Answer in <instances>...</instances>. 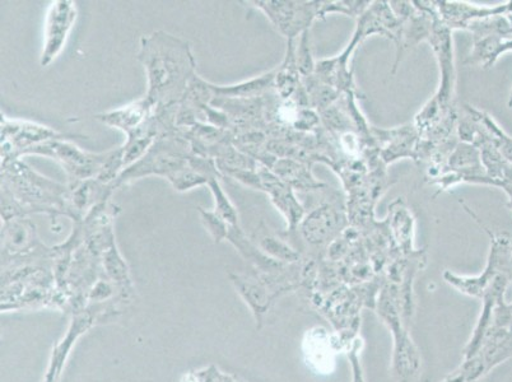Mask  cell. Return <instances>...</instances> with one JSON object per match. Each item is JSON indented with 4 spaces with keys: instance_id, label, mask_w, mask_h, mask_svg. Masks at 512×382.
<instances>
[{
    "instance_id": "cell-1",
    "label": "cell",
    "mask_w": 512,
    "mask_h": 382,
    "mask_svg": "<svg viewBox=\"0 0 512 382\" xmlns=\"http://www.w3.org/2000/svg\"><path fill=\"white\" fill-rule=\"evenodd\" d=\"M138 59L147 73L146 97L158 109L183 100L190 82L197 76L190 44L164 31L142 37Z\"/></svg>"
},
{
    "instance_id": "cell-2",
    "label": "cell",
    "mask_w": 512,
    "mask_h": 382,
    "mask_svg": "<svg viewBox=\"0 0 512 382\" xmlns=\"http://www.w3.org/2000/svg\"><path fill=\"white\" fill-rule=\"evenodd\" d=\"M110 152L95 155V153L82 151L65 139H55L30 149L26 155H40L58 161L67 174L69 183L73 186L82 181L96 179L104 169L106 161L109 160Z\"/></svg>"
},
{
    "instance_id": "cell-3",
    "label": "cell",
    "mask_w": 512,
    "mask_h": 382,
    "mask_svg": "<svg viewBox=\"0 0 512 382\" xmlns=\"http://www.w3.org/2000/svg\"><path fill=\"white\" fill-rule=\"evenodd\" d=\"M264 12L273 26L287 37L295 40L302 32L310 30L311 23L319 18L320 2H251Z\"/></svg>"
},
{
    "instance_id": "cell-4",
    "label": "cell",
    "mask_w": 512,
    "mask_h": 382,
    "mask_svg": "<svg viewBox=\"0 0 512 382\" xmlns=\"http://www.w3.org/2000/svg\"><path fill=\"white\" fill-rule=\"evenodd\" d=\"M65 135L55 132L54 129L44 125L30 123V121L2 119V158L4 162L17 160L26 155L30 149L40 144L65 139Z\"/></svg>"
},
{
    "instance_id": "cell-5",
    "label": "cell",
    "mask_w": 512,
    "mask_h": 382,
    "mask_svg": "<svg viewBox=\"0 0 512 382\" xmlns=\"http://www.w3.org/2000/svg\"><path fill=\"white\" fill-rule=\"evenodd\" d=\"M76 20V3L71 0H57L51 3L48 17H46L44 49L40 57L41 67H49L62 54Z\"/></svg>"
},
{
    "instance_id": "cell-6",
    "label": "cell",
    "mask_w": 512,
    "mask_h": 382,
    "mask_svg": "<svg viewBox=\"0 0 512 382\" xmlns=\"http://www.w3.org/2000/svg\"><path fill=\"white\" fill-rule=\"evenodd\" d=\"M428 41H430L440 67V87L435 97L442 106L449 107L453 100L456 82L453 31L439 20L437 12Z\"/></svg>"
},
{
    "instance_id": "cell-7",
    "label": "cell",
    "mask_w": 512,
    "mask_h": 382,
    "mask_svg": "<svg viewBox=\"0 0 512 382\" xmlns=\"http://www.w3.org/2000/svg\"><path fill=\"white\" fill-rule=\"evenodd\" d=\"M258 174L262 180V190L271 197L274 206L285 216L290 228L288 231H295L305 218V209L293 193V189L267 167H260Z\"/></svg>"
},
{
    "instance_id": "cell-8",
    "label": "cell",
    "mask_w": 512,
    "mask_h": 382,
    "mask_svg": "<svg viewBox=\"0 0 512 382\" xmlns=\"http://www.w3.org/2000/svg\"><path fill=\"white\" fill-rule=\"evenodd\" d=\"M155 110L156 107L153 106L152 102L147 97H143V99L120 107V109L97 115L96 119L111 128L121 130L127 135L128 139H132L137 137L142 129L146 127L152 115L155 114Z\"/></svg>"
},
{
    "instance_id": "cell-9",
    "label": "cell",
    "mask_w": 512,
    "mask_h": 382,
    "mask_svg": "<svg viewBox=\"0 0 512 382\" xmlns=\"http://www.w3.org/2000/svg\"><path fill=\"white\" fill-rule=\"evenodd\" d=\"M437 17L451 31L467 30L470 23L484 18L504 16L509 13V7H478L476 4L465 2H435Z\"/></svg>"
},
{
    "instance_id": "cell-10",
    "label": "cell",
    "mask_w": 512,
    "mask_h": 382,
    "mask_svg": "<svg viewBox=\"0 0 512 382\" xmlns=\"http://www.w3.org/2000/svg\"><path fill=\"white\" fill-rule=\"evenodd\" d=\"M343 223L342 212L337 207L324 204L307 214L301 222V231L306 241L320 245L333 239L343 227Z\"/></svg>"
},
{
    "instance_id": "cell-11",
    "label": "cell",
    "mask_w": 512,
    "mask_h": 382,
    "mask_svg": "<svg viewBox=\"0 0 512 382\" xmlns=\"http://www.w3.org/2000/svg\"><path fill=\"white\" fill-rule=\"evenodd\" d=\"M374 132L376 137L385 143L383 152L385 162H394L404 157H414L417 128L406 125V127L392 130L374 129Z\"/></svg>"
},
{
    "instance_id": "cell-12",
    "label": "cell",
    "mask_w": 512,
    "mask_h": 382,
    "mask_svg": "<svg viewBox=\"0 0 512 382\" xmlns=\"http://www.w3.org/2000/svg\"><path fill=\"white\" fill-rule=\"evenodd\" d=\"M2 231V239L4 240V250L6 251H22L29 249L34 245L36 237V228L34 223L23 220V218H11V220L4 221Z\"/></svg>"
},
{
    "instance_id": "cell-13",
    "label": "cell",
    "mask_w": 512,
    "mask_h": 382,
    "mask_svg": "<svg viewBox=\"0 0 512 382\" xmlns=\"http://www.w3.org/2000/svg\"><path fill=\"white\" fill-rule=\"evenodd\" d=\"M274 78H276V71L264 73L263 76L237 83V85L213 86L209 83V86H211L213 95L228 97V99H237V97L239 99H248V97L260 95V93L273 86Z\"/></svg>"
},
{
    "instance_id": "cell-14",
    "label": "cell",
    "mask_w": 512,
    "mask_h": 382,
    "mask_svg": "<svg viewBox=\"0 0 512 382\" xmlns=\"http://www.w3.org/2000/svg\"><path fill=\"white\" fill-rule=\"evenodd\" d=\"M254 240L256 241V246H258L265 255L277 260V262L279 260V262L291 263L299 259V254L291 249L285 241L278 239V237L264 225V222L260 223V226L256 228Z\"/></svg>"
},
{
    "instance_id": "cell-15",
    "label": "cell",
    "mask_w": 512,
    "mask_h": 382,
    "mask_svg": "<svg viewBox=\"0 0 512 382\" xmlns=\"http://www.w3.org/2000/svg\"><path fill=\"white\" fill-rule=\"evenodd\" d=\"M279 179L285 181L292 189L309 190L320 189L321 184L310 175V171L301 163L293 160L277 161L273 169Z\"/></svg>"
},
{
    "instance_id": "cell-16",
    "label": "cell",
    "mask_w": 512,
    "mask_h": 382,
    "mask_svg": "<svg viewBox=\"0 0 512 382\" xmlns=\"http://www.w3.org/2000/svg\"><path fill=\"white\" fill-rule=\"evenodd\" d=\"M307 344V360L318 367L319 371L329 372L332 370V344L329 343L328 334L323 329L311 330L305 340Z\"/></svg>"
},
{
    "instance_id": "cell-17",
    "label": "cell",
    "mask_w": 512,
    "mask_h": 382,
    "mask_svg": "<svg viewBox=\"0 0 512 382\" xmlns=\"http://www.w3.org/2000/svg\"><path fill=\"white\" fill-rule=\"evenodd\" d=\"M231 279L235 284L236 290L244 297V300L254 310L256 318L260 320V316L268 309V302L271 301L267 288L262 283L255 281V279L241 276H231Z\"/></svg>"
},
{
    "instance_id": "cell-18",
    "label": "cell",
    "mask_w": 512,
    "mask_h": 382,
    "mask_svg": "<svg viewBox=\"0 0 512 382\" xmlns=\"http://www.w3.org/2000/svg\"><path fill=\"white\" fill-rule=\"evenodd\" d=\"M467 110L469 115L490 135L492 142L495 143L505 160L512 163V138L510 135H507L502 128L498 127L490 115L474 109L473 106H467Z\"/></svg>"
},
{
    "instance_id": "cell-19",
    "label": "cell",
    "mask_w": 512,
    "mask_h": 382,
    "mask_svg": "<svg viewBox=\"0 0 512 382\" xmlns=\"http://www.w3.org/2000/svg\"><path fill=\"white\" fill-rule=\"evenodd\" d=\"M207 185L213 195L214 212L223 218L228 225L232 227L240 226L239 213H237L236 207L232 204L230 198H228L225 190H223L217 175L209 177Z\"/></svg>"
},
{
    "instance_id": "cell-20",
    "label": "cell",
    "mask_w": 512,
    "mask_h": 382,
    "mask_svg": "<svg viewBox=\"0 0 512 382\" xmlns=\"http://www.w3.org/2000/svg\"><path fill=\"white\" fill-rule=\"evenodd\" d=\"M390 212V220H392V227L400 245L406 246L412 244L413 231H414V218L412 213L406 206L400 203H394Z\"/></svg>"
},
{
    "instance_id": "cell-21",
    "label": "cell",
    "mask_w": 512,
    "mask_h": 382,
    "mask_svg": "<svg viewBox=\"0 0 512 382\" xmlns=\"http://www.w3.org/2000/svg\"><path fill=\"white\" fill-rule=\"evenodd\" d=\"M198 211L200 221H202L209 236L212 237L214 244H220L223 240H227L231 226L214 211H207V209L200 207L198 208Z\"/></svg>"
},
{
    "instance_id": "cell-22",
    "label": "cell",
    "mask_w": 512,
    "mask_h": 382,
    "mask_svg": "<svg viewBox=\"0 0 512 382\" xmlns=\"http://www.w3.org/2000/svg\"><path fill=\"white\" fill-rule=\"evenodd\" d=\"M296 62L297 68L304 78L313 76L316 63L310 48V30L302 32L300 35L299 48H296Z\"/></svg>"
},
{
    "instance_id": "cell-23",
    "label": "cell",
    "mask_w": 512,
    "mask_h": 382,
    "mask_svg": "<svg viewBox=\"0 0 512 382\" xmlns=\"http://www.w3.org/2000/svg\"><path fill=\"white\" fill-rule=\"evenodd\" d=\"M509 106L512 107V93H511V97H510V101H509Z\"/></svg>"
}]
</instances>
